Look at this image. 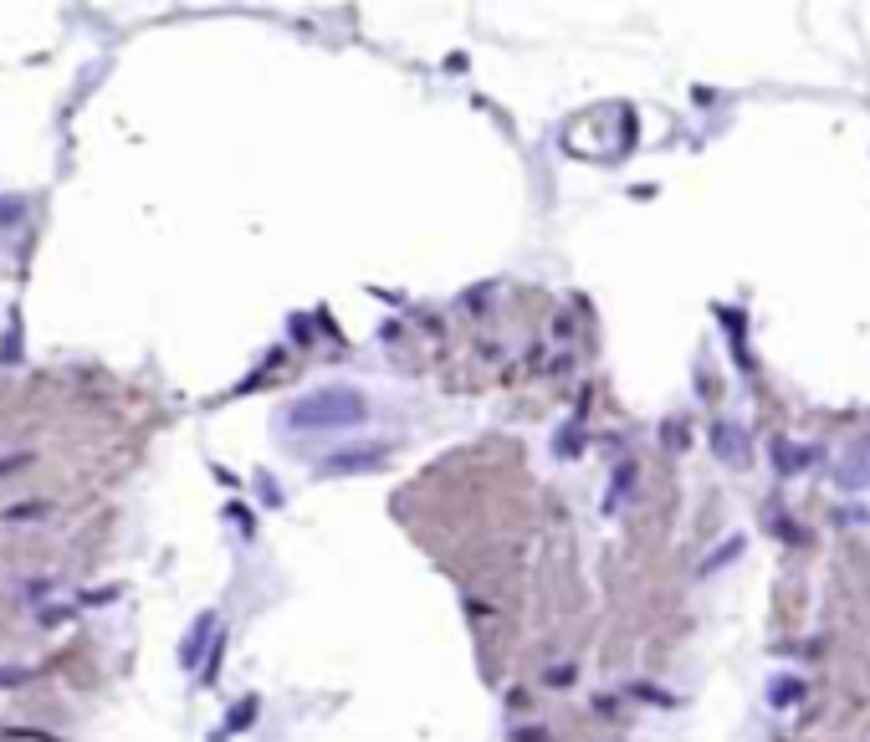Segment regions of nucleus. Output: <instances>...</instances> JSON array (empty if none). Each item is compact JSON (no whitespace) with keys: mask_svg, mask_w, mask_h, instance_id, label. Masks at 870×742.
<instances>
[{"mask_svg":"<svg viewBox=\"0 0 870 742\" xmlns=\"http://www.w3.org/2000/svg\"><path fill=\"white\" fill-rule=\"evenodd\" d=\"M251 717H256V702H241V707H236V717H231V727H246Z\"/></svg>","mask_w":870,"mask_h":742,"instance_id":"nucleus-3","label":"nucleus"},{"mask_svg":"<svg viewBox=\"0 0 870 742\" xmlns=\"http://www.w3.org/2000/svg\"><path fill=\"white\" fill-rule=\"evenodd\" d=\"M215 630V615H200V625H195V635H190V645H185V666H195L200 661V645H205V635Z\"/></svg>","mask_w":870,"mask_h":742,"instance_id":"nucleus-2","label":"nucleus"},{"mask_svg":"<svg viewBox=\"0 0 870 742\" xmlns=\"http://www.w3.org/2000/svg\"><path fill=\"white\" fill-rule=\"evenodd\" d=\"M369 415L359 389H308L302 400L287 405V425L292 430H348Z\"/></svg>","mask_w":870,"mask_h":742,"instance_id":"nucleus-1","label":"nucleus"},{"mask_svg":"<svg viewBox=\"0 0 870 742\" xmlns=\"http://www.w3.org/2000/svg\"><path fill=\"white\" fill-rule=\"evenodd\" d=\"M21 676H26V671H0V686H16Z\"/></svg>","mask_w":870,"mask_h":742,"instance_id":"nucleus-4","label":"nucleus"}]
</instances>
